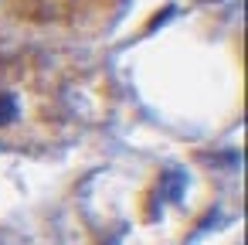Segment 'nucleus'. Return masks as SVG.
Here are the masks:
<instances>
[{"mask_svg":"<svg viewBox=\"0 0 248 245\" xmlns=\"http://www.w3.org/2000/svg\"><path fill=\"white\" fill-rule=\"evenodd\" d=\"M75 96L41 58L0 62V147L34 150L72 133Z\"/></svg>","mask_w":248,"mask_h":245,"instance_id":"1","label":"nucleus"},{"mask_svg":"<svg viewBox=\"0 0 248 245\" xmlns=\"http://www.w3.org/2000/svg\"><path fill=\"white\" fill-rule=\"evenodd\" d=\"M14 17L51 24V28H82L95 24L112 11V0H7Z\"/></svg>","mask_w":248,"mask_h":245,"instance_id":"2","label":"nucleus"}]
</instances>
